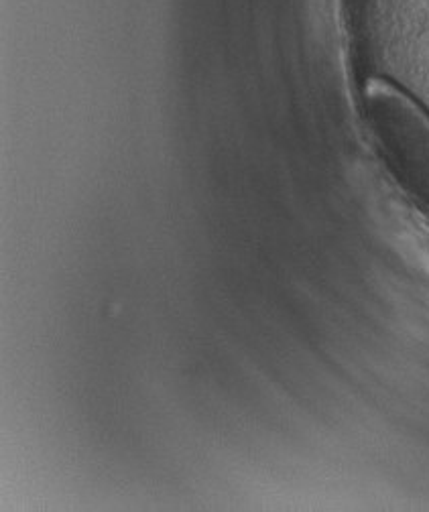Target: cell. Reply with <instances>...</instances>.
I'll return each mask as SVG.
<instances>
[{"mask_svg":"<svg viewBox=\"0 0 429 512\" xmlns=\"http://www.w3.org/2000/svg\"><path fill=\"white\" fill-rule=\"evenodd\" d=\"M364 110L391 173L429 212V112L401 86L383 78L366 84Z\"/></svg>","mask_w":429,"mask_h":512,"instance_id":"obj_1","label":"cell"}]
</instances>
